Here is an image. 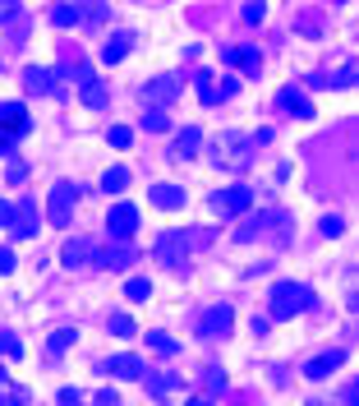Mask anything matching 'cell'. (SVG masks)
Returning <instances> with one entry per match:
<instances>
[{
	"label": "cell",
	"mask_w": 359,
	"mask_h": 406,
	"mask_svg": "<svg viewBox=\"0 0 359 406\" xmlns=\"http://www.w3.org/2000/svg\"><path fill=\"white\" fill-rule=\"evenodd\" d=\"M106 370L120 374V379H139V360H134V355H120V360H111Z\"/></svg>",
	"instance_id": "obj_10"
},
{
	"label": "cell",
	"mask_w": 359,
	"mask_h": 406,
	"mask_svg": "<svg viewBox=\"0 0 359 406\" xmlns=\"http://www.w3.org/2000/svg\"><path fill=\"white\" fill-rule=\"evenodd\" d=\"M88 254H92V245H88V240H70V245H65V264H70V268L88 264Z\"/></svg>",
	"instance_id": "obj_8"
},
{
	"label": "cell",
	"mask_w": 359,
	"mask_h": 406,
	"mask_svg": "<svg viewBox=\"0 0 359 406\" xmlns=\"http://www.w3.org/2000/svg\"><path fill=\"white\" fill-rule=\"evenodd\" d=\"M198 139H203L198 130H184V134H180V152H193V148H198Z\"/></svg>",
	"instance_id": "obj_20"
},
{
	"label": "cell",
	"mask_w": 359,
	"mask_h": 406,
	"mask_svg": "<svg viewBox=\"0 0 359 406\" xmlns=\"http://www.w3.org/2000/svg\"><path fill=\"white\" fill-rule=\"evenodd\" d=\"M129 301H148V282H143V277L129 282Z\"/></svg>",
	"instance_id": "obj_22"
},
{
	"label": "cell",
	"mask_w": 359,
	"mask_h": 406,
	"mask_svg": "<svg viewBox=\"0 0 359 406\" xmlns=\"http://www.w3.org/2000/svg\"><path fill=\"white\" fill-rule=\"evenodd\" d=\"M28 88H33V93H51V88H55V79H51L46 70H33V74H28Z\"/></svg>",
	"instance_id": "obj_13"
},
{
	"label": "cell",
	"mask_w": 359,
	"mask_h": 406,
	"mask_svg": "<svg viewBox=\"0 0 359 406\" xmlns=\"http://www.w3.org/2000/svg\"><path fill=\"white\" fill-rule=\"evenodd\" d=\"M129 185V171L124 167H115V171H106V189H111V194H120V189Z\"/></svg>",
	"instance_id": "obj_14"
},
{
	"label": "cell",
	"mask_w": 359,
	"mask_h": 406,
	"mask_svg": "<svg viewBox=\"0 0 359 406\" xmlns=\"http://www.w3.org/2000/svg\"><path fill=\"white\" fill-rule=\"evenodd\" d=\"M176 388V379L171 374H157V379H148V392H171Z\"/></svg>",
	"instance_id": "obj_18"
},
{
	"label": "cell",
	"mask_w": 359,
	"mask_h": 406,
	"mask_svg": "<svg viewBox=\"0 0 359 406\" xmlns=\"http://www.w3.org/2000/svg\"><path fill=\"white\" fill-rule=\"evenodd\" d=\"M111 333H115V337H129V318H124V314L111 318Z\"/></svg>",
	"instance_id": "obj_23"
},
{
	"label": "cell",
	"mask_w": 359,
	"mask_h": 406,
	"mask_svg": "<svg viewBox=\"0 0 359 406\" xmlns=\"http://www.w3.org/2000/svg\"><path fill=\"white\" fill-rule=\"evenodd\" d=\"M23 125H28V111H23V106H18V102H0V130H5V134H18Z\"/></svg>",
	"instance_id": "obj_3"
},
{
	"label": "cell",
	"mask_w": 359,
	"mask_h": 406,
	"mask_svg": "<svg viewBox=\"0 0 359 406\" xmlns=\"http://www.w3.org/2000/svg\"><path fill=\"white\" fill-rule=\"evenodd\" d=\"M0 351H5V355H18V351H23V346H18L14 337H0Z\"/></svg>",
	"instance_id": "obj_24"
},
{
	"label": "cell",
	"mask_w": 359,
	"mask_h": 406,
	"mask_svg": "<svg viewBox=\"0 0 359 406\" xmlns=\"http://www.w3.org/2000/svg\"><path fill=\"white\" fill-rule=\"evenodd\" d=\"M212 208H217V212H226V217H230V212L249 208V189H230V194H217V199H212Z\"/></svg>",
	"instance_id": "obj_5"
},
{
	"label": "cell",
	"mask_w": 359,
	"mask_h": 406,
	"mask_svg": "<svg viewBox=\"0 0 359 406\" xmlns=\"http://www.w3.org/2000/svg\"><path fill=\"white\" fill-rule=\"evenodd\" d=\"M143 130H166V115H161V111H148V115H143Z\"/></svg>",
	"instance_id": "obj_21"
},
{
	"label": "cell",
	"mask_w": 359,
	"mask_h": 406,
	"mask_svg": "<svg viewBox=\"0 0 359 406\" xmlns=\"http://www.w3.org/2000/svg\"><path fill=\"white\" fill-rule=\"evenodd\" d=\"M9 217H14V212H9V203H0V227H5Z\"/></svg>",
	"instance_id": "obj_26"
},
{
	"label": "cell",
	"mask_w": 359,
	"mask_h": 406,
	"mask_svg": "<svg viewBox=\"0 0 359 406\" xmlns=\"http://www.w3.org/2000/svg\"><path fill=\"white\" fill-rule=\"evenodd\" d=\"M148 346H152L157 355H176V342H171V337H152V333H148Z\"/></svg>",
	"instance_id": "obj_16"
},
{
	"label": "cell",
	"mask_w": 359,
	"mask_h": 406,
	"mask_svg": "<svg viewBox=\"0 0 359 406\" xmlns=\"http://www.w3.org/2000/svg\"><path fill=\"white\" fill-rule=\"evenodd\" d=\"M70 203H74V185H55V194H51V217H55V222H70Z\"/></svg>",
	"instance_id": "obj_4"
},
{
	"label": "cell",
	"mask_w": 359,
	"mask_h": 406,
	"mask_svg": "<svg viewBox=\"0 0 359 406\" xmlns=\"http://www.w3.org/2000/svg\"><path fill=\"white\" fill-rule=\"evenodd\" d=\"M176 93H180V83H176V79H166V83H152L148 98H176Z\"/></svg>",
	"instance_id": "obj_15"
},
{
	"label": "cell",
	"mask_w": 359,
	"mask_h": 406,
	"mask_svg": "<svg viewBox=\"0 0 359 406\" xmlns=\"http://www.w3.org/2000/svg\"><path fill=\"white\" fill-rule=\"evenodd\" d=\"M189 406H212V402H208V397H198V402H189Z\"/></svg>",
	"instance_id": "obj_27"
},
{
	"label": "cell",
	"mask_w": 359,
	"mask_h": 406,
	"mask_svg": "<svg viewBox=\"0 0 359 406\" xmlns=\"http://www.w3.org/2000/svg\"><path fill=\"white\" fill-rule=\"evenodd\" d=\"M221 328H230V309H226V305H217L208 318H203V333H208V337H217Z\"/></svg>",
	"instance_id": "obj_7"
},
{
	"label": "cell",
	"mask_w": 359,
	"mask_h": 406,
	"mask_svg": "<svg viewBox=\"0 0 359 406\" xmlns=\"http://www.w3.org/2000/svg\"><path fill=\"white\" fill-rule=\"evenodd\" d=\"M152 203H157V208H180L184 194L180 189H152Z\"/></svg>",
	"instance_id": "obj_12"
},
{
	"label": "cell",
	"mask_w": 359,
	"mask_h": 406,
	"mask_svg": "<svg viewBox=\"0 0 359 406\" xmlns=\"http://www.w3.org/2000/svg\"><path fill=\"white\" fill-rule=\"evenodd\" d=\"M18 236H33V203L18 208Z\"/></svg>",
	"instance_id": "obj_17"
},
{
	"label": "cell",
	"mask_w": 359,
	"mask_h": 406,
	"mask_svg": "<svg viewBox=\"0 0 359 406\" xmlns=\"http://www.w3.org/2000/svg\"><path fill=\"white\" fill-rule=\"evenodd\" d=\"M111 236H120V240H129L134 236V222H139V212L129 208V203H120V208H111Z\"/></svg>",
	"instance_id": "obj_2"
},
{
	"label": "cell",
	"mask_w": 359,
	"mask_h": 406,
	"mask_svg": "<svg viewBox=\"0 0 359 406\" xmlns=\"http://www.w3.org/2000/svg\"><path fill=\"white\" fill-rule=\"evenodd\" d=\"M124 51H129V37H124V33H120V42H111V46H106V61H120V56H124Z\"/></svg>",
	"instance_id": "obj_19"
},
{
	"label": "cell",
	"mask_w": 359,
	"mask_h": 406,
	"mask_svg": "<svg viewBox=\"0 0 359 406\" xmlns=\"http://www.w3.org/2000/svg\"><path fill=\"white\" fill-rule=\"evenodd\" d=\"M221 56H226V61H235V65H245V70H258V56L245 51V46H226Z\"/></svg>",
	"instance_id": "obj_11"
},
{
	"label": "cell",
	"mask_w": 359,
	"mask_h": 406,
	"mask_svg": "<svg viewBox=\"0 0 359 406\" xmlns=\"http://www.w3.org/2000/svg\"><path fill=\"white\" fill-rule=\"evenodd\" d=\"M332 365H341V351H327V355H318V360L309 365V379H323V374H332Z\"/></svg>",
	"instance_id": "obj_9"
},
{
	"label": "cell",
	"mask_w": 359,
	"mask_h": 406,
	"mask_svg": "<svg viewBox=\"0 0 359 406\" xmlns=\"http://www.w3.org/2000/svg\"><path fill=\"white\" fill-rule=\"evenodd\" d=\"M281 106H290V115H314V102H309L304 93H295V88L281 93Z\"/></svg>",
	"instance_id": "obj_6"
},
{
	"label": "cell",
	"mask_w": 359,
	"mask_h": 406,
	"mask_svg": "<svg viewBox=\"0 0 359 406\" xmlns=\"http://www.w3.org/2000/svg\"><path fill=\"white\" fill-rule=\"evenodd\" d=\"M309 305V291L304 286H277V291H272V318H290L295 314V309H304Z\"/></svg>",
	"instance_id": "obj_1"
},
{
	"label": "cell",
	"mask_w": 359,
	"mask_h": 406,
	"mask_svg": "<svg viewBox=\"0 0 359 406\" xmlns=\"http://www.w3.org/2000/svg\"><path fill=\"white\" fill-rule=\"evenodd\" d=\"M9 268H14V254H9V249H0V273H9Z\"/></svg>",
	"instance_id": "obj_25"
}]
</instances>
